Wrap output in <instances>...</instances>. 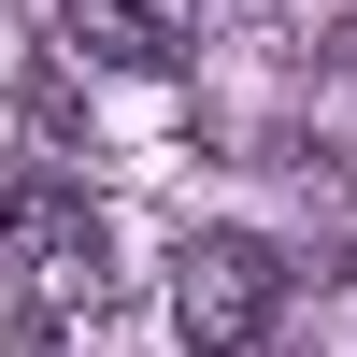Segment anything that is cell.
Here are the masks:
<instances>
[{"label": "cell", "instance_id": "obj_4", "mask_svg": "<svg viewBox=\"0 0 357 357\" xmlns=\"http://www.w3.org/2000/svg\"><path fill=\"white\" fill-rule=\"evenodd\" d=\"M0 357H57V314H29V329H15V343H0Z\"/></svg>", "mask_w": 357, "mask_h": 357}, {"label": "cell", "instance_id": "obj_2", "mask_svg": "<svg viewBox=\"0 0 357 357\" xmlns=\"http://www.w3.org/2000/svg\"><path fill=\"white\" fill-rule=\"evenodd\" d=\"M172 329H186V357H272L286 257L257 243V229H200V243L172 257Z\"/></svg>", "mask_w": 357, "mask_h": 357}, {"label": "cell", "instance_id": "obj_1", "mask_svg": "<svg viewBox=\"0 0 357 357\" xmlns=\"http://www.w3.org/2000/svg\"><path fill=\"white\" fill-rule=\"evenodd\" d=\"M0 257H15L29 314H100L114 301V229L86 186H57V172H15L0 186Z\"/></svg>", "mask_w": 357, "mask_h": 357}, {"label": "cell", "instance_id": "obj_3", "mask_svg": "<svg viewBox=\"0 0 357 357\" xmlns=\"http://www.w3.org/2000/svg\"><path fill=\"white\" fill-rule=\"evenodd\" d=\"M200 15H215V0H57V29H72L86 57H114V72H186Z\"/></svg>", "mask_w": 357, "mask_h": 357}]
</instances>
